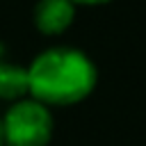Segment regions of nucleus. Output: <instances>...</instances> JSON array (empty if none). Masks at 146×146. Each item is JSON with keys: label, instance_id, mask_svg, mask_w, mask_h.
<instances>
[{"label": "nucleus", "instance_id": "obj_1", "mask_svg": "<svg viewBox=\"0 0 146 146\" xmlns=\"http://www.w3.org/2000/svg\"><path fill=\"white\" fill-rule=\"evenodd\" d=\"M98 80L96 64L78 48L55 46L39 52L27 66L30 98L46 107H66L84 100Z\"/></svg>", "mask_w": 146, "mask_h": 146}, {"label": "nucleus", "instance_id": "obj_2", "mask_svg": "<svg viewBox=\"0 0 146 146\" xmlns=\"http://www.w3.org/2000/svg\"><path fill=\"white\" fill-rule=\"evenodd\" d=\"M0 121L5 146H48L52 139L55 121L50 107L30 96L11 103Z\"/></svg>", "mask_w": 146, "mask_h": 146}, {"label": "nucleus", "instance_id": "obj_3", "mask_svg": "<svg viewBox=\"0 0 146 146\" xmlns=\"http://www.w3.org/2000/svg\"><path fill=\"white\" fill-rule=\"evenodd\" d=\"M75 18V5L71 0H39L32 11V21L43 34H62Z\"/></svg>", "mask_w": 146, "mask_h": 146}, {"label": "nucleus", "instance_id": "obj_4", "mask_svg": "<svg viewBox=\"0 0 146 146\" xmlns=\"http://www.w3.org/2000/svg\"><path fill=\"white\" fill-rule=\"evenodd\" d=\"M30 96L27 68L9 62H0V98L2 100H23Z\"/></svg>", "mask_w": 146, "mask_h": 146}, {"label": "nucleus", "instance_id": "obj_5", "mask_svg": "<svg viewBox=\"0 0 146 146\" xmlns=\"http://www.w3.org/2000/svg\"><path fill=\"white\" fill-rule=\"evenodd\" d=\"M73 5H87V7H98V5H107L112 0H71Z\"/></svg>", "mask_w": 146, "mask_h": 146}, {"label": "nucleus", "instance_id": "obj_6", "mask_svg": "<svg viewBox=\"0 0 146 146\" xmlns=\"http://www.w3.org/2000/svg\"><path fill=\"white\" fill-rule=\"evenodd\" d=\"M0 146H5V141H2V121H0Z\"/></svg>", "mask_w": 146, "mask_h": 146}]
</instances>
